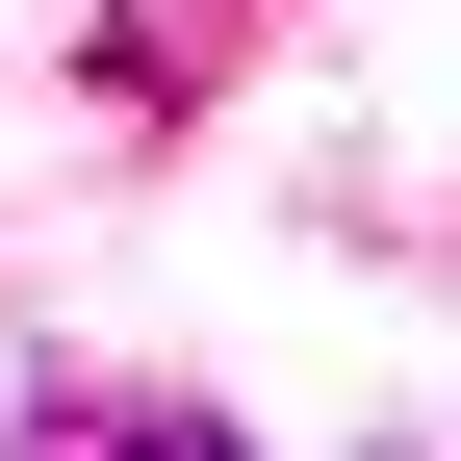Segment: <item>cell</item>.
Listing matches in <instances>:
<instances>
[{
  "instance_id": "1",
  "label": "cell",
  "mask_w": 461,
  "mask_h": 461,
  "mask_svg": "<svg viewBox=\"0 0 461 461\" xmlns=\"http://www.w3.org/2000/svg\"><path fill=\"white\" fill-rule=\"evenodd\" d=\"M26 461H257V436H205V411H103V436H26Z\"/></svg>"
}]
</instances>
